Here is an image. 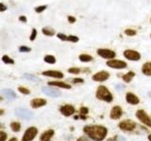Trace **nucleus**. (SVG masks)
Instances as JSON below:
<instances>
[{
	"label": "nucleus",
	"instance_id": "nucleus-27",
	"mask_svg": "<svg viewBox=\"0 0 151 141\" xmlns=\"http://www.w3.org/2000/svg\"><path fill=\"white\" fill-rule=\"evenodd\" d=\"M24 77L27 78V80H30V81H33V82H37L39 81V78L36 77L35 75H32V74H28V73H26L25 75H24Z\"/></svg>",
	"mask_w": 151,
	"mask_h": 141
},
{
	"label": "nucleus",
	"instance_id": "nucleus-33",
	"mask_svg": "<svg viewBox=\"0 0 151 141\" xmlns=\"http://www.w3.org/2000/svg\"><path fill=\"white\" fill-rule=\"evenodd\" d=\"M57 37H58L60 41H68V36H66L65 34H63V33H58V34H57Z\"/></svg>",
	"mask_w": 151,
	"mask_h": 141
},
{
	"label": "nucleus",
	"instance_id": "nucleus-1",
	"mask_svg": "<svg viewBox=\"0 0 151 141\" xmlns=\"http://www.w3.org/2000/svg\"><path fill=\"white\" fill-rule=\"evenodd\" d=\"M83 132L89 136V138L94 141H102L106 137L108 134V129L106 127L100 125H89L84 127Z\"/></svg>",
	"mask_w": 151,
	"mask_h": 141
},
{
	"label": "nucleus",
	"instance_id": "nucleus-5",
	"mask_svg": "<svg viewBox=\"0 0 151 141\" xmlns=\"http://www.w3.org/2000/svg\"><path fill=\"white\" fill-rule=\"evenodd\" d=\"M96 53L99 56L105 58V59H112L116 56V53L113 50L108 49V48H99L97 49Z\"/></svg>",
	"mask_w": 151,
	"mask_h": 141
},
{
	"label": "nucleus",
	"instance_id": "nucleus-6",
	"mask_svg": "<svg viewBox=\"0 0 151 141\" xmlns=\"http://www.w3.org/2000/svg\"><path fill=\"white\" fill-rule=\"evenodd\" d=\"M136 118L142 122V123H144L146 126H148L151 128V119L144 110H137L136 111Z\"/></svg>",
	"mask_w": 151,
	"mask_h": 141
},
{
	"label": "nucleus",
	"instance_id": "nucleus-39",
	"mask_svg": "<svg viewBox=\"0 0 151 141\" xmlns=\"http://www.w3.org/2000/svg\"><path fill=\"white\" fill-rule=\"evenodd\" d=\"M72 81L75 83V84H78V83H83L84 82V80L82 79V78H74L73 80H72Z\"/></svg>",
	"mask_w": 151,
	"mask_h": 141
},
{
	"label": "nucleus",
	"instance_id": "nucleus-32",
	"mask_svg": "<svg viewBox=\"0 0 151 141\" xmlns=\"http://www.w3.org/2000/svg\"><path fill=\"white\" fill-rule=\"evenodd\" d=\"M19 51H20L21 53H28V52L31 51V49L29 48V47H27L25 45H23V46L19 47Z\"/></svg>",
	"mask_w": 151,
	"mask_h": 141
},
{
	"label": "nucleus",
	"instance_id": "nucleus-30",
	"mask_svg": "<svg viewBox=\"0 0 151 141\" xmlns=\"http://www.w3.org/2000/svg\"><path fill=\"white\" fill-rule=\"evenodd\" d=\"M79 41V38L78 36H75V35H69L68 36V41H71V42H78Z\"/></svg>",
	"mask_w": 151,
	"mask_h": 141
},
{
	"label": "nucleus",
	"instance_id": "nucleus-45",
	"mask_svg": "<svg viewBox=\"0 0 151 141\" xmlns=\"http://www.w3.org/2000/svg\"><path fill=\"white\" fill-rule=\"evenodd\" d=\"M9 141H18V140H17V138H14V137H13V138H12V139H9Z\"/></svg>",
	"mask_w": 151,
	"mask_h": 141
},
{
	"label": "nucleus",
	"instance_id": "nucleus-43",
	"mask_svg": "<svg viewBox=\"0 0 151 141\" xmlns=\"http://www.w3.org/2000/svg\"><path fill=\"white\" fill-rule=\"evenodd\" d=\"M107 141H117L115 138H110V139H108Z\"/></svg>",
	"mask_w": 151,
	"mask_h": 141
},
{
	"label": "nucleus",
	"instance_id": "nucleus-26",
	"mask_svg": "<svg viewBox=\"0 0 151 141\" xmlns=\"http://www.w3.org/2000/svg\"><path fill=\"white\" fill-rule=\"evenodd\" d=\"M11 128L13 132L17 133L21 130V124L19 122H12V123H11Z\"/></svg>",
	"mask_w": 151,
	"mask_h": 141
},
{
	"label": "nucleus",
	"instance_id": "nucleus-18",
	"mask_svg": "<svg viewBox=\"0 0 151 141\" xmlns=\"http://www.w3.org/2000/svg\"><path fill=\"white\" fill-rule=\"evenodd\" d=\"M54 131L53 130H47L45 131V133H42L41 137H40V140L41 141H50L51 138L53 137L54 135Z\"/></svg>",
	"mask_w": 151,
	"mask_h": 141
},
{
	"label": "nucleus",
	"instance_id": "nucleus-15",
	"mask_svg": "<svg viewBox=\"0 0 151 141\" xmlns=\"http://www.w3.org/2000/svg\"><path fill=\"white\" fill-rule=\"evenodd\" d=\"M126 101L129 103H130V105H138L140 103V99L138 98V96H136L135 94L131 92H127L126 94Z\"/></svg>",
	"mask_w": 151,
	"mask_h": 141
},
{
	"label": "nucleus",
	"instance_id": "nucleus-28",
	"mask_svg": "<svg viewBox=\"0 0 151 141\" xmlns=\"http://www.w3.org/2000/svg\"><path fill=\"white\" fill-rule=\"evenodd\" d=\"M2 61L6 64H14V60L12 58H11L8 56H2Z\"/></svg>",
	"mask_w": 151,
	"mask_h": 141
},
{
	"label": "nucleus",
	"instance_id": "nucleus-38",
	"mask_svg": "<svg viewBox=\"0 0 151 141\" xmlns=\"http://www.w3.org/2000/svg\"><path fill=\"white\" fill-rule=\"evenodd\" d=\"M67 20H68V22L70 24H74V23H76V21H77V19H76V17H74L72 15H69L67 17Z\"/></svg>",
	"mask_w": 151,
	"mask_h": 141
},
{
	"label": "nucleus",
	"instance_id": "nucleus-17",
	"mask_svg": "<svg viewBox=\"0 0 151 141\" xmlns=\"http://www.w3.org/2000/svg\"><path fill=\"white\" fill-rule=\"evenodd\" d=\"M48 85L51 87H58V88H66V89L71 88V85L65 83V82H60V81H50V82H48Z\"/></svg>",
	"mask_w": 151,
	"mask_h": 141
},
{
	"label": "nucleus",
	"instance_id": "nucleus-37",
	"mask_svg": "<svg viewBox=\"0 0 151 141\" xmlns=\"http://www.w3.org/2000/svg\"><path fill=\"white\" fill-rule=\"evenodd\" d=\"M7 139V134L5 132L0 131V141H5Z\"/></svg>",
	"mask_w": 151,
	"mask_h": 141
},
{
	"label": "nucleus",
	"instance_id": "nucleus-44",
	"mask_svg": "<svg viewBox=\"0 0 151 141\" xmlns=\"http://www.w3.org/2000/svg\"><path fill=\"white\" fill-rule=\"evenodd\" d=\"M3 114H4V110L3 109H0V116L3 115Z\"/></svg>",
	"mask_w": 151,
	"mask_h": 141
},
{
	"label": "nucleus",
	"instance_id": "nucleus-12",
	"mask_svg": "<svg viewBox=\"0 0 151 141\" xmlns=\"http://www.w3.org/2000/svg\"><path fill=\"white\" fill-rule=\"evenodd\" d=\"M60 113L63 116H65V117H70V116H72L74 114L76 109H75V107L73 105H63V106L60 108Z\"/></svg>",
	"mask_w": 151,
	"mask_h": 141
},
{
	"label": "nucleus",
	"instance_id": "nucleus-40",
	"mask_svg": "<svg viewBox=\"0 0 151 141\" xmlns=\"http://www.w3.org/2000/svg\"><path fill=\"white\" fill-rule=\"evenodd\" d=\"M7 11V7L4 4L0 3V11Z\"/></svg>",
	"mask_w": 151,
	"mask_h": 141
},
{
	"label": "nucleus",
	"instance_id": "nucleus-14",
	"mask_svg": "<svg viewBox=\"0 0 151 141\" xmlns=\"http://www.w3.org/2000/svg\"><path fill=\"white\" fill-rule=\"evenodd\" d=\"M42 75L45 76H48V77H53V78H57V79H61L63 78V73L61 72H59V70H45V72L42 73Z\"/></svg>",
	"mask_w": 151,
	"mask_h": 141
},
{
	"label": "nucleus",
	"instance_id": "nucleus-19",
	"mask_svg": "<svg viewBox=\"0 0 151 141\" xmlns=\"http://www.w3.org/2000/svg\"><path fill=\"white\" fill-rule=\"evenodd\" d=\"M142 73L146 76H151V62H145L142 66Z\"/></svg>",
	"mask_w": 151,
	"mask_h": 141
},
{
	"label": "nucleus",
	"instance_id": "nucleus-34",
	"mask_svg": "<svg viewBox=\"0 0 151 141\" xmlns=\"http://www.w3.org/2000/svg\"><path fill=\"white\" fill-rule=\"evenodd\" d=\"M18 90L20 91L21 93H23V94H26V95H28V94L30 93V90H28L27 88H24V87H19L18 88Z\"/></svg>",
	"mask_w": 151,
	"mask_h": 141
},
{
	"label": "nucleus",
	"instance_id": "nucleus-20",
	"mask_svg": "<svg viewBox=\"0 0 151 141\" xmlns=\"http://www.w3.org/2000/svg\"><path fill=\"white\" fill-rule=\"evenodd\" d=\"M78 59L81 61V62L88 63V62H91V61H93V58L89 54H80L78 56Z\"/></svg>",
	"mask_w": 151,
	"mask_h": 141
},
{
	"label": "nucleus",
	"instance_id": "nucleus-48",
	"mask_svg": "<svg viewBox=\"0 0 151 141\" xmlns=\"http://www.w3.org/2000/svg\"><path fill=\"white\" fill-rule=\"evenodd\" d=\"M150 38H151V34H150Z\"/></svg>",
	"mask_w": 151,
	"mask_h": 141
},
{
	"label": "nucleus",
	"instance_id": "nucleus-42",
	"mask_svg": "<svg viewBox=\"0 0 151 141\" xmlns=\"http://www.w3.org/2000/svg\"><path fill=\"white\" fill-rule=\"evenodd\" d=\"M19 21H21L23 23H27V17L26 16H20L19 17Z\"/></svg>",
	"mask_w": 151,
	"mask_h": 141
},
{
	"label": "nucleus",
	"instance_id": "nucleus-4",
	"mask_svg": "<svg viewBox=\"0 0 151 141\" xmlns=\"http://www.w3.org/2000/svg\"><path fill=\"white\" fill-rule=\"evenodd\" d=\"M124 55L125 58H127V60H130V61H138L141 59L142 56L141 54L139 53L138 51L136 50H132V49H127L124 51Z\"/></svg>",
	"mask_w": 151,
	"mask_h": 141
},
{
	"label": "nucleus",
	"instance_id": "nucleus-16",
	"mask_svg": "<svg viewBox=\"0 0 151 141\" xmlns=\"http://www.w3.org/2000/svg\"><path fill=\"white\" fill-rule=\"evenodd\" d=\"M30 105L33 108H39V107H42L46 105V101L45 99H41V98H35L33 99L31 101Z\"/></svg>",
	"mask_w": 151,
	"mask_h": 141
},
{
	"label": "nucleus",
	"instance_id": "nucleus-9",
	"mask_svg": "<svg viewBox=\"0 0 151 141\" xmlns=\"http://www.w3.org/2000/svg\"><path fill=\"white\" fill-rule=\"evenodd\" d=\"M109 78H110V73L106 70H100V72L94 73L92 76V79L96 82H104Z\"/></svg>",
	"mask_w": 151,
	"mask_h": 141
},
{
	"label": "nucleus",
	"instance_id": "nucleus-31",
	"mask_svg": "<svg viewBox=\"0 0 151 141\" xmlns=\"http://www.w3.org/2000/svg\"><path fill=\"white\" fill-rule=\"evenodd\" d=\"M68 73H73V74H78L80 73V69L79 68H76V67L70 68V69H68Z\"/></svg>",
	"mask_w": 151,
	"mask_h": 141
},
{
	"label": "nucleus",
	"instance_id": "nucleus-36",
	"mask_svg": "<svg viewBox=\"0 0 151 141\" xmlns=\"http://www.w3.org/2000/svg\"><path fill=\"white\" fill-rule=\"evenodd\" d=\"M36 36H37V30L35 29V28H33L32 29V32H31V34H30V37H29V40L32 41H34L36 39Z\"/></svg>",
	"mask_w": 151,
	"mask_h": 141
},
{
	"label": "nucleus",
	"instance_id": "nucleus-13",
	"mask_svg": "<svg viewBox=\"0 0 151 141\" xmlns=\"http://www.w3.org/2000/svg\"><path fill=\"white\" fill-rule=\"evenodd\" d=\"M123 115V110L120 106L118 105H115L112 107V109L111 110V114H110V117L111 120H118L120 119Z\"/></svg>",
	"mask_w": 151,
	"mask_h": 141
},
{
	"label": "nucleus",
	"instance_id": "nucleus-7",
	"mask_svg": "<svg viewBox=\"0 0 151 141\" xmlns=\"http://www.w3.org/2000/svg\"><path fill=\"white\" fill-rule=\"evenodd\" d=\"M15 115L23 120H31L34 117L32 112L26 109V108H17V109H15Z\"/></svg>",
	"mask_w": 151,
	"mask_h": 141
},
{
	"label": "nucleus",
	"instance_id": "nucleus-24",
	"mask_svg": "<svg viewBox=\"0 0 151 141\" xmlns=\"http://www.w3.org/2000/svg\"><path fill=\"white\" fill-rule=\"evenodd\" d=\"M44 60H45V62L48 63V64H55L56 63V58L52 55L45 56L44 58Z\"/></svg>",
	"mask_w": 151,
	"mask_h": 141
},
{
	"label": "nucleus",
	"instance_id": "nucleus-3",
	"mask_svg": "<svg viewBox=\"0 0 151 141\" xmlns=\"http://www.w3.org/2000/svg\"><path fill=\"white\" fill-rule=\"evenodd\" d=\"M106 65L109 68L116 69V70H123L127 67V64L126 61H123L121 59H115V58L109 59L106 62Z\"/></svg>",
	"mask_w": 151,
	"mask_h": 141
},
{
	"label": "nucleus",
	"instance_id": "nucleus-21",
	"mask_svg": "<svg viewBox=\"0 0 151 141\" xmlns=\"http://www.w3.org/2000/svg\"><path fill=\"white\" fill-rule=\"evenodd\" d=\"M2 93L4 94L5 96H6L8 99H9V100H13V99L16 98V94L15 92H14L13 90H12V89H7L5 88L2 90Z\"/></svg>",
	"mask_w": 151,
	"mask_h": 141
},
{
	"label": "nucleus",
	"instance_id": "nucleus-11",
	"mask_svg": "<svg viewBox=\"0 0 151 141\" xmlns=\"http://www.w3.org/2000/svg\"><path fill=\"white\" fill-rule=\"evenodd\" d=\"M42 90L45 94H46L47 96H50V97H53V98L59 97L61 94L60 90H58V89L55 88H51V86L50 87H44L42 88Z\"/></svg>",
	"mask_w": 151,
	"mask_h": 141
},
{
	"label": "nucleus",
	"instance_id": "nucleus-10",
	"mask_svg": "<svg viewBox=\"0 0 151 141\" xmlns=\"http://www.w3.org/2000/svg\"><path fill=\"white\" fill-rule=\"evenodd\" d=\"M118 126H119V128L123 131H132V130H134V128L136 127V123L132 120H126L121 121Z\"/></svg>",
	"mask_w": 151,
	"mask_h": 141
},
{
	"label": "nucleus",
	"instance_id": "nucleus-41",
	"mask_svg": "<svg viewBox=\"0 0 151 141\" xmlns=\"http://www.w3.org/2000/svg\"><path fill=\"white\" fill-rule=\"evenodd\" d=\"M78 141H91L88 137H86V136H81V137H79L78 139Z\"/></svg>",
	"mask_w": 151,
	"mask_h": 141
},
{
	"label": "nucleus",
	"instance_id": "nucleus-25",
	"mask_svg": "<svg viewBox=\"0 0 151 141\" xmlns=\"http://www.w3.org/2000/svg\"><path fill=\"white\" fill-rule=\"evenodd\" d=\"M124 33H125L126 36L133 37V36H135L137 34V31L135 29H133V28H127V29H125Z\"/></svg>",
	"mask_w": 151,
	"mask_h": 141
},
{
	"label": "nucleus",
	"instance_id": "nucleus-23",
	"mask_svg": "<svg viewBox=\"0 0 151 141\" xmlns=\"http://www.w3.org/2000/svg\"><path fill=\"white\" fill-rule=\"evenodd\" d=\"M42 34L45 35V36H49V37H52L55 35V30L54 29H51L49 27H44L42 29Z\"/></svg>",
	"mask_w": 151,
	"mask_h": 141
},
{
	"label": "nucleus",
	"instance_id": "nucleus-2",
	"mask_svg": "<svg viewBox=\"0 0 151 141\" xmlns=\"http://www.w3.org/2000/svg\"><path fill=\"white\" fill-rule=\"evenodd\" d=\"M96 96L98 100H101L107 103H111L113 100V96L111 92L109 90L108 88L105 86H99L96 93Z\"/></svg>",
	"mask_w": 151,
	"mask_h": 141
},
{
	"label": "nucleus",
	"instance_id": "nucleus-46",
	"mask_svg": "<svg viewBox=\"0 0 151 141\" xmlns=\"http://www.w3.org/2000/svg\"><path fill=\"white\" fill-rule=\"evenodd\" d=\"M148 140H149V141H151V135H148Z\"/></svg>",
	"mask_w": 151,
	"mask_h": 141
},
{
	"label": "nucleus",
	"instance_id": "nucleus-47",
	"mask_svg": "<svg viewBox=\"0 0 151 141\" xmlns=\"http://www.w3.org/2000/svg\"><path fill=\"white\" fill-rule=\"evenodd\" d=\"M150 23H151V18H150Z\"/></svg>",
	"mask_w": 151,
	"mask_h": 141
},
{
	"label": "nucleus",
	"instance_id": "nucleus-8",
	"mask_svg": "<svg viewBox=\"0 0 151 141\" xmlns=\"http://www.w3.org/2000/svg\"><path fill=\"white\" fill-rule=\"evenodd\" d=\"M37 133H38V130L35 127H30V128H28L25 134H24V136L22 138V141H31L35 138V136L37 135Z\"/></svg>",
	"mask_w": 151,
	"mask_h": 141
},
{
	"label": "nucleus",
	"instance_id": "nucleus-22",
	"mask_svg": "<svg viewBox=\"0 0 151 141\" xmlns=\"http://www.w3.org/2000/svg\"><path fill=\"white\" fill-rule=\"evenodd\" d=\"M135 76V73L134 72H129V73H127L126 74H124L122 76V79H123V81L126 82V83H130L131 82V80L134 78Z\"/></svg>",
	"mask_w": 151,
	"mask_h": 141
},
{
	"label": "nucleus",
	"instance_id": "nucleus-35",
	"mask_svg": "<svg viewBox=\"0 0 151 141\" xmlns=\"http://www.w3.org/2000/svg\"><path fill=\"white\" fill-rule=\"evenodd\" d=\"M79 113H80V115H87L88 113H89V109H88L87 107L82 106V107H80Z\"/></svg>",
	"mask_w": 151,
	"mask_h": 141
},
{
	"label": "nucleus",
	"instance_id": "nucleus-29",
	"mask_svg": "<svg viewBox=\"0 0 151 141\" xmlns=\"http://www.w3.org/2000/svg\"><path fill=\"white\" fill-rule=\"evenodd\" d=\"M46 8H47L46 5H42V6L36 7V8H35V11H36L37 13H42V11H45Z\"/></svg>",
	"mask_w": 151,
	"mask_h": 141
}]
</instances>
